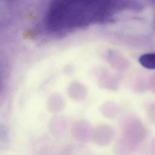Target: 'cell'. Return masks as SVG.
Wrapping results in <instances>:
<instances>
[{"mask_svg":"<svg viewBox=\"0 0 155 155\" xmlns=\"http://www.w3.org/2000/svg\"><path fill=\"white\" fill-rule=\"evenodd\" d=\"M140 64L146 68L155 69V53H147L139 58Z\"/></svg>","mask_w":155,"mask_h":155,"instance_id":"7a4b0ae2","label":"cell"},{"mask_svg":"<svg viewBox=\"0 0 155 155\" xmlns=\"http://www.w3.org/2000/svg\"><path fill=\"white\" fill-rule=\"evenodd\" d=\"M119 0H50L47 22L50 28L62 30L101 20L117 8Z\"/></svg>","mask_w":155,"mask_h":155,"instance_id":"6da1fadb","label":"cell"}]
</instances>
